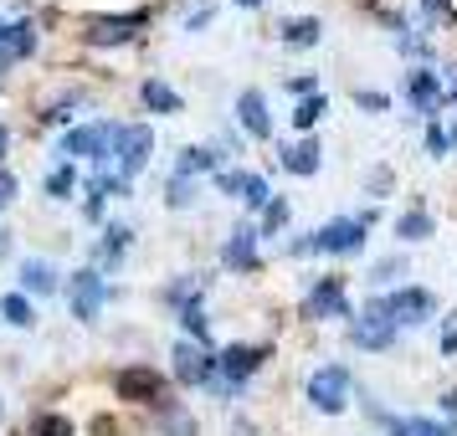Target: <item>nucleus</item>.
Returning <instances> with one entry per match:
<instances>
[{
    "instance_id": "nucleus-14",
    "label": "nucleus",
    "mask_w": 457,
    "mask_h": 436,
    "mask_svg": "<svg viewBox=\"0 0 457 436\" xmlns=\"http://www.w3.org/2000/svg\"><path fill=\"white\" fill-rule=\"evenodd\" d=\"M257 247H262V231L242 221V226L227 236V247H221V267L227 272H257V262H262Z\"/></svg>"
},
{
    "instance_id": "nucleus-23",
    "label": "nucleus",
    "mask_w": 457,
    "mask_h": 436,
    "mask_svg": "<svg viewBox=\"0 0 457 436\" xmlns=\"http://www.w3.org/2000/svg\"><path fill=\"white\" fill-rule=\"evenodd\" d=\"M129 242H134V231H129V226H119V221H108V226H104V242H98V262H104V267H113V262H124Z\"/></svg>"
},
{
    "instance_id": "nucleus-34",
    "label": "nucleus",
    "mask_w": 457,
    "mask_h": 436,
    "mask_svg": "<svg viewBox=\"0 0 457 436\" xmlns=\"http://www.w3.org/2000/svg\"><path fill=\"white\" fill-rule=\"evenodd\" d=\"M37 42H42V37H37V26L16 21V46H11V52H16V62H21V57H31V52H37Z\"/></svg>"
},
{
    "instance_id": "nucleus-46",
    "label": "nucleus",
    "mask_w": 457,
    "mask_h": 436,
    "mask_svg": "<svg viewBox=\"0 0 457 436\" xmlns=\"http://www.w3.org/2000/svg\"><path fill=\"white\" fill-rule=\"evenodd\" d=\"M5 144H11V134H5V124H0V165H5Z\"/></svg>"
},
{
    "instance_id": "nucleus-39",
    "label": "nucleus",
    "mask_w": 457,
    "mask_h": 436,
    "mask_svg": "<svg viewBox=\"0 0 457 436\" xmlns=\"http://www.w3.org/2000/svg\"><path fill=\"white\" fill-rule=\"evenodd\" d=\"M365 190H370L375 201H380V195H391V169L380 165V169H370V180H365Z\"/></svg>"
},
{
    "instance_id": "nucleus-18",
    "label": "nucleus",
    "mask_w": 457,
    "mask_h": 436,
    "mask_svg": "<svg viewBox=\"0 0 457 436\" xmlns=\"http://www.w3.org/2000/svg\"><path fill=\"white\" fill-rule=\"evenodd\" d=\"M216 169H221V154L206 144H186L180 160H175V175H186V180H201V175H216Z\"/></svg>"
},
{
    "instance_id": "nucleus-2",
    "label": "nucleus",
    "mask_w": 457,
    "mask_h": 436,
    "mask_svg": "<svg viewBox=\"0 0 457 436\" xmlns=\"http://www.w3.org/2000/svg\"><path fill=\"white\" fill-rule=\"evenodd\" d=\"M113 134H119V124L113 119H98V124H78L62 134V154L78 165V160H93L98 169H113Z\"/></svg>"
},
{
    "instance_id": "nucleus-17",
    "label": "nucleus",
    "mask_w": 457,
    "mask_h": 436,
    "mask_svg": "<svg viewBox=\"0 0 457 436\" xmlns=\"http://www.w3.org/2000/svg\"><path fill=\"white\" fill-rule=\"evenodd\" d=\"M16 277H21V288L16 292H37V298H46V292H57V267L52 262H42V257H26L21 267H16Z\"/></svg>"
},
{
    "instance_id": "nucleus-5",
    "label": "nucleus",
    "mask_w": 457,
    "mask_h": 436,
    "mask_svg": "<svg viewBox=\"0 0 457 436\" xmlns=\"http://www.w3.org/2000/svg\"><path fill=\"white\" fill-rule=\"evenodd\" d=\"M350 391H354L350 365H319V370L309 374V406L324 411V415L345 411V406H350Z\"/></svg>"
},
{
    "instance_id": "nucleus-41",
    "label": "nucleus",
    "mask_w": 457,
    "mask_h": 436,
    "mask_svg": "<svg viewBox=\"0 0 457 436\" xmlns=\"http://www.w3.org/2000/svg\"><path fill=\"white\" fill-rule=\"evenodd\" d=\"M16 201V180H11V169L0 165V206H11Z\"/></svg>"
},
{
    "instance_id": "nucleus-13",
    "label": "nucleus",
    "mask_w": 457,
    "mask_h": 436,
    "mask_svg": "<svg viewBox=\"0 0 457 436\" xmlns=\"http://www.w3.org/2000/svg\"><path fill=\"white\" fill-rule=\"evenodd\" d=\"M406 103H411L421 119H436L442 103H447V83L436 78L432 67H416V72H406Z\"/></svg>"
},
{
    "instance_id": "nucleus-21",
    "label": "nucleus",
    "mask_w": 457,
    "mask_h": 436,
    "mask_svg": "<svg viewBox=\"0 0 457 436\" xmlns=\"http://www.w3.org/2000/svg\"><path fill=\"white\" fill-rule=\"evenodd\" d=\"M278 37H283V46H319V37H324V21H319V16H298V21H283V26H278Z\"/></svg>"
},
{
    "instance_id": "nucleus-16",
    "label": "nucleus",
    "mask_w": 457,
    "mask_h": 436,
    "mask_svg": "<svg viewBox=\"0 0 457 436\" xmlns=\"http://www.w3.org/2000/svg\"><path fill=\"white\" fill-rule=\"evenodd\" d=\"M278 165L288 169V175H298V180H309V175H319V169H324V144H319V139L283 144V149H278Z\"/></svg>"
},
{
    "instance_id": "nucleus-1",
    "label": "nucleus",
    "mask_w": 457,
    "mask_h": 436,
    "mask_svg": "<svg viewBox=\"0 0 457 436\" xmlns=\"http://www.w3.org/2000/svg\"><path fill=\"white\" fill-rule=\"evenodd\" d=\"M370 210L365 216H334V221H324L319 231H309V236H298V242H288L293 257H309V251H324V257H350V251L365 247V236H370Z\"/></svg>"
},
{
    "instance_id": "nucleus-38",
    "label": "nucleus",
    "mask_w": 457,
    "mask_h": 436,
    "mask_svg": "<svg viewBox=\"0 0 457 436\" xmlns=\"http://www.w3.org/2000/svg\"><path fill=\"white\" fill-rule=\"evenodd\" d=\"M401 272H406V257H386V262H375V283H395V277H401Z\"/></svg>"
},
{
    "instance_id": "nucleus-9",
    "label": "nucleus",
    "mask_w": 457,
    "mask_h": 436,
    "mask_svg": "<svg viewBox=\"0 0 457 436\" xmlns=\"http://www.w3.org/2000/svg\"><path fill=\"white\" fill-rule=\"evenodd\" d=\"M170 359H175V380H180V385H190V391H206L211 380L221 374L216 354H211L206 344H195V339H180Z\"/></svg>"
},
{
    "instance_id": "nucleus-3",
    "label": "nucleus",
    "mask_w": 457,
    "mask_h": 436,
    "mask_svg": "<svg viewBox=\"0 0 457 436\" xmlns=\"http://www.w3.org/2000/svg\"><path fill=\"white\" fill-rule=\"evenodd\" d=\"M149 154H154V128L149 124H119V134H113V169L124 175L129 185L145 175Z\"/></svg>"
},
{
    "instance_id": "nucleus-31",
    "label": "nucleus",
    "mask_w": 457,
    "mask_h": 436,
    "mask_svg": "<svg viewBox=\"0 0 457 436\" xmlns=\"http://www.w3.org/2000/svg\"><path fill=\"white\" fill-rule=\"evenodd\" d=\"M288 216H293V206L283 201V195H272L268 210H262V226H257V231H262V236H278V231L288 226Z\"/></svg>"
},
{
    "instance_id": "nucleus-22",
    "label": "nucleus",
    "mask_w": 457,
    "mask_h": 436,
    "mask_svg": "<svg viewBox=\"0 0 457 436\" xmlns=\"http://www.w3.org/2000/svg\"><path fill=\"white\" fill-rule=\"evenodd\" d=\"M395 236H401V242H427V236H436V221H432V210L411 206L406 216H395Z\"/></svg>"
},
{
    "instance_id": "nucleus-36",
    "label": "nucleus",
    "mask_w": 457,
    "mask_h": 436,
    "mask_svg": "<svg viewBox=\"0 0 457 436\" xmlns=\"http://www.w3.org/2000/svg\"><path fill=\"white\" fill-rule=\"evenodd\" d=\"M354 108H365V113H386L391 98H386V93H375V87H360V93H354Z\"/></svg>"
},
{
    "instance_id": "nucleus-20",
    "label": "nucleus",
    "mask_w": 457,
    "mask_h": 436,
    "mask_svg": "<svg viewBox=\"0 0 457 436\" xmlns=\"http://www.w3.org/2000/svg\"><path fill=\"white\" fill-rule=\"evenodd\" d=\"M391 436H457L453 421H432V415H391Z\"/></svg>"
},
{
    "instance_id": "nucleus-6",
    "label": "nucleus",
    "mask_w": 457,
    "mask_h": 436,
    "mask_svg": "<svg viewBox=\"0 0 457 436\" xmlns=\"http://www.w3.org/2000/svg\"><path fill=\"white\" fill-rule=\"evenodd\" d=\"M350 344L365 350V354H386L395 344V324H391V313L380 308V298H370V303L350 318Z\"/></svg>"
},
{
    "instance_id": "nucleus-33",
    "label": "nucleus",
    "mask_w": 457,
    "mask_h": 436,
    "mask_svg": "<svg viewBox=\"0 0 457 436\" xmlns=\"http://www.w3.org/2000/svg\"><path fill=\"white\" fill-rule=\"evenodd\" d=\"M447 149H453V134L432 119V124H427V154H432V160H447Z\"/></svg>"
},
{
    "instance_id": "nucleus-35",
    "label": "nucleus",
    "mask_w": 457,
    "mask_h": 436,
    "mask_svg": "<svg viewBox=\"0 0 457 436\" xmlns=\"http://www.w3.org/2000/svg\"><path fill=\"white\" fill-rule=\"evenodd\" d=\"M83 195H87V201H83V216H87V221H104V206H108L104 185H98V180H93V185H87Z\"/></svg>"
},
{
    "instance_id": "nucleus-15",
    "label": "nucleus",
    "mask_w": 457,
    "mask_h": 436,
    "mask_svg": "<svg viewBox=\"0 0 457 436\" xmlns=\"http://www.w3.org/2000/svg\"><path fill=\"white\" fill-rule=\"evenodd\" d=\"M237 124L247 128L252 139H272V113H268V98L257 87H242L237 93Z\"/></svg>"
},
{
    "instance_id": "nucleus-37",
    "label": "nucleus",
    "mask_w": 457,
    "mask_h": 436,
    "mask_svg": "<svg viewBox=\"0 0 457 436\" xmlns=\"http://www.w3.org/2000/svg\"><path fill=\"white\" fill-rule=\"evenodd\" d=\"M11 46H16V21H0V72L16 62V52H11Z\"/></svg>"
},
{
    "instance_id": "nucleus-8",
    "label": "nucleus",
    "mask_w": 457,
    "mask_h": 436,
    "mask_svg": "<svg viewBox=\"0 0 457 436\" xmlns=\"http://www.w3.org/2000/svg\"><path fill=\"white\" fill-rule=\"evenodd\" d=\"M113 391H119V400H139V406H165L170 400L165 374L154 370V365H129V370H119L113 374Z\"/></svg>"
},
{
    "instance_id": "nucleus-11",
    "label": "nucleus",
    "mask_w": 457,
    "mask_h": 436,
    "mask_svg": "<svg viewBox=\"0 0 457 436\" xmlns=\"http://www.w3.org/2000/svg\"><path fill=\"white\" fill-rule=\"evenodd\" d=\"M380 308L391 313V324L401 329V324H427L436 313V298L427 288H416V283H406V288H395V292H380Z\"/></svg>"
},
{
    "instance_id": "nucleus-40",
    "label": "nucleus",
    "mask_w": 457,
    "mask_h": 436,
    "mask_svg": "<svg viewBox=\"0 0 457 436\" xmlns=\"http://www.w3.org/2000/svg\"><path fill=\"white\" fill-rule=\"evenodd\" d=\"M288 93L293 98H313V93H319V78H309V72H303V78H288Z\"/></svg>"
},
{
    "instance_id": "nucleus-4",
    "label": "nucleus",
    "mask_w": 457,
    "mask_h": 436,
    "mask_svg": "<svg viewBox=\"0 0 457 436\" xmlns=\"http://www.w3.org/2000/svg\"><path fill=\"white\" fill-rule=\"evenodd\" d=\"M268 354H272L268 344H231V350H221V354H216L221 374H216L211 385H216L221 395H237V391L252 380V374L262 370V359H268Z\"/></svg>"
},
{
    "instance_id": "nucleus-29",
    "label": "nucleus",
    "mask_w": 457,
    "mask_h": 436,
    "mask_svg": "<svg viewBox=\"0 0 457 436\" xmlns=\"http://www.w3.org/2000/svg\"><path fill=\"white\" fill-rule=\"evenodd\" d=\"M324 113H329V98H324V93H313V98H298V108H293V128H303V134H309V128L324 119Z\"/></svg>"
},
{
    "instance_id": "nucleus-25",
    "label": "nucleus",
    "mask_w": 457,
    "mask_h": 436,
    "mask_svg": "<svg viewBox=\"0 0 457 436\" xmlns=\"http://www.w3.org/2000/svg\"><path fill=\"white\" fill-rule=\"evenodd\" d=\"M237 201H242L247 210H268V201H272L268 180H262L257 169H242V190H237Z\"/></svg>"
},
{
    "instance_id": "nucleus-7",
    "label": "nucleus",
    "mask_w": 457,
    "mask_h": 436,
    "mask_svg": "<svg viewBox=\"0 0 457 436\" xmlns=\"http://www.w3.org/2000/svg\"><path fill=\"white\" fill-rule=\"evenodd\" d=\"M303 318H354L350 308V292H345V277L329 272V277H313L309 283V298H303Z\"/></svg>"
},
{
    "instance_id": "nucleus-45",
    "label": "nucleus",
    "mask_w": 457,
    "mask_h": 436,
    "mask_svg": "<svg viewBox=\"0 0 457 436\" xmlns=\"http://www.w3.org/2000/svg\"><path fill=\"white\" fill-rule=\"evenodd\" d=\"M442 354H457V329L442 333Z\"/></svg>"
},
{
    "instance_id": "nucleus-43",
    "label": "nucleus",
    "mask_w": 457,
    "mask_h": 436,
    "mask_svg": "<svg viewBox=\"0 0 457 436\" xmlns=\"http://www.w3.org/2000/svg\"><path fill=\"white\" fill-rule=\"evenodd\" d=\"M442 421H457V385L442 395Z\"/></svg>"
},
{
    "instance_id": "nucleus-47",
    "label": "nucleus",
    "mask_w": 457,
    "mask_h": 436,
    "mask_svg": "<svg viewBox=\"0 0 457 436\" xmlns=\"http://www.w3.org/2000/svg\"><path fill=\"white\" fill-rule=\"evenodd\" d=\"M231 5H242V11H257V5H262V0H231Z\"/></svg>"
},
{
    "instance_id": "nucleus-28",
    "label": "nucleus",
    "mask_w": 457,
    "mask_h": 436,
    "mask_svg": "<svg viewBox=\"0 0 457 436\" xmlns=\"http://www.w3.org/2000/svg\"><path fill=\"white\" fill-rule=\"evenodd\" d=\"M72 190H78V165L62 160V165L46 175V195H52V201H72Z\"/></svg>"
},
{
    "instance_id": "nucleus-30",
    "label": "nucleus",
    "mask_w": 457,
    "mask_h": 436,
    "mask_svg": "<svg viewBox=\"0 0 457 436\" xmlns=\"http://www.w3.org/2000/svg\"><path fill=\"white\" fill-rule=\"evenodd\" d=\"M31 436H78V432H72V421H67V415L37 411V415H31Z\"/></svg>"
},
{
    "instance_id": "nucleus-44",
    "label": "nucleus",
    "mask_w": 457,
    "mask_h": 436,
    "mask_svg": "<svg viewBox=\"0 0 457 436\" xmlns=\"http://www.w3.org/2000/svg\"><path fill=\"white\" fill-rule=\"evenodd\" d=\"M421 5H427V16H453V5H447V0H421Z\"/></svg>"
},
{
    "instance_id": "nucleus-42",
    "label": "nucleus",
    "mask_w": 457,
    "mask_h": 436,
    "mask_svg": "<svg viewBox=\"0 0 457 436\" xmlns=\"http://www.w3.org/2000/svg\"><path fill=\"white\" fill-rule=\"evenodd\" d=\"M201 26H211V5H201V11H190L186 16V31H201Z\"/></svg>"
},
{
    "instance_id": "nucleus-10",
    "label": "nucleus",
    "mask_w": 457,
    "mask_h": 436,
    "mask_svg": "<svg viewBox=\"0 0 457 436\" xmlns=\"http://www.w3.org/2000/svg\"><path fill=\"white\" fill-rule=\"evenodd\" d=\"M67 303H72V318L78 324H93L108 303V277L98 267H83L72 272V283H67Z\"/></svg>"
},
{
    "instance_id": "nucleus-24",
    "label": "nucleus",
    "mask_w": 457,
    "mask_h": 436,
    "mask_svg": "<svg viewBox=\"0 0 457 436\" xmlns=\"http://www.w3.org/2000/svg\"><path fill=\"white\" fill-rule=\"evenodd\" d=\"M160 436H195V421L180 400H165L160 406Z\"/></svg>"
},
{
    "instance_id": "nucleus-19",
    "label": "nucleus",
    "mask_w": 457,
    "mask_h": 436,
    "mask_svg": "<svg viewBox=\"0 0 457 436\" xmlns=\"http://www.w3.org/2000/svg\"><path fill=\"white\" fill-rule=\"evenodd\" d=\"M139 103L149 108V113H160V119H170V113H180V93H175V87L170 83H160V78H145V83H139Z\"/></svg>"
},
{
    "instance_id": "nucleus-32",
    "label": "nucleus",
    "mask_w": 457,
    "mask_h": 436,
    "mask_svg": "<svg viewBox=\"0 0 457 436\" xmlns=\"http://www.w3.org/2000/svg\"><path fill=\"white\" fill-rule=\"evenodd\" d=\"M195 190H201L195 180H186V175H170V195H165V201H170V210H186V206H195Z\"/></svg>"
},
{
    "instance_id": "nucleus-48",
    "label": "nucleus",
    "mask_w": 457,
    "mask_h": 436,
    "mask_svg": "<svg viewBox=\"0 0 457 436\" xmlns=\"http://www.w3.org/2000/svg\"><path fill=\"white\" fill-rule=\"evenodd\" d=\"M0 411H5V406H0Z\"/></svg>"
},
{
    "instance_id": "nucleus-27",
    "label": "nucleus",
    "mask_w": 457,
    "mask_h": 436,
    "mask_svg": "<svg viewBox=\"0 0 457 436\" xmlns=\"http://www.w3.org/2000/svg\"><path fill=\"white\" fill-rule=\"evenodd\" d=\"M180 329H186V339H195V344H206L211 339V324H206V303H201V298H195V303H186V308H180ZM211 350V344H206Z\"/></svg>"
},
{
    "instance_id": "nucleus-26",
    "label": "nucleus",
    "mask_w": 457,
    "mask_h": 436,
    "mask_svg": "<svg viewBox=\"0 0 457 436\" xmlns=\"http://www.w3.org/2000/svg\"><path fill=\"white\" fill-rule=\"evenodd\" d=\"M0 318L16 324V329H31V324H37V308H31L26 292H5V298H0Z\"/></svg>"
},
{
    "instance_id": "nucleus-12",
    "label": "nucleus",
    "mask_w": 457,
    "mask_h": 436,
    "mask_svg": "<svg viewBox=\"0 0 457 436\" xmlns=\"http://www.w3.org/2000/svg\"><path fill=\"white\" fill-rule=\"evenodd\" d=\"M149 21V11H134V16H93L83 31L87 46H124L139 37V26Z\"/></svg>"
}]
</instances>
